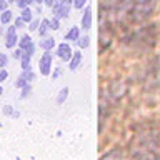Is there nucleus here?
Returning <instances> with one entry per match:
<instances>
[{
  "mask_svg": "<svg viewBox=\"0 0 160 160\" xmlns=\"http://www.w3.org/2000/svg\"><path fill=\"white\" fill-rule=\"evenodd\" d=\"M48 30H50V20H48V18H43L42 22H40V25H38V33H40V37H45Z\"/></svg>",
  "mask_w": 160,
  "mask_h": 160,
  "instance_id": "obj_14",
  "label": "nucleus"
},
{
  "mask_svg": "<svg viewBox=\"0 0 160 160\" xmlns=\"http://www.w3.org/2000/svg\"><path fill=\"white\" fill-rule=\"evenodd\" d=\"M20 77H22V78H25L27 82H32V80L35 78V73H33L30 68H27V70H23V72H22V75H20Z\"/></svg>",
  "mask_w": 160,
  "mask_h": 160,
  "instance_id": "obj_22",
  "label": "nucleus"
},
{
  "mask_svg": "<svg viewBox=\"0 0 160 160\" xmlns=\"http://www.w3.org/2000/svg\"><path fill=\"white\" fill-rule=\"evenodd\" d=\"M23 25H25V20H23L22 17L15 18V27H17V28H20V27H23Z\"/></svg>",
  "mask_w": 160,
  "mask_h": 160,
  "instance_id": "obj_31",
  "label": "nucleus"
},
{
  "mask_svg": "<svg viewBox=\"0 0 160 160\" xmlns=\"http://www.w3.org/2000/svg\"><path fill=\"white\" fill-rule=\"evenodd\" d=\"M18 42V37H17V27H8L7 30V42H5V47L7 48H13Z\"/></svg>",
  "mask_w": 160,
  "mask_h": 160,
  "instance_id": "obj_7",
  "label": "nucleus"
},
{
  "mask_svg": "<svg viewBox=\"0 0 160 160\" xmlns=\"http://www.w3.org/2000/svg\"><path fill=\"white\" fill-rule=\"evenodd\" d=\"M60 73H62V70H60V68L57 67V68H55V72L52 73V78H57V77H58V75H60Z\"/></svg>",
  "mask_w": 160,
  "mask_h": 160,
  "instance_id": "obj_34",
  "label": "nucleus"
},
{
  "mask_svg": "<svg viewBox=\"0 0 160 160\" xmlns=\"http://www.w3.org/2000/svg\"><path fill=\"white\" fill-rule=\"evenodd\" d=\"M7 55H5V53H0V68H3L5 67V65H7Z\"/></svg>",
  "mask_w": 160,
  "mask_h": 160,
  "instance_id": "obj_28",
  "label": "nucleus"
},
{
  "mask_svg": "<svg viewBox=\"0 0 160 160\" xmlns=\"http://www.w3.org/2000/svg\"><path fill=\"white\" fill-rule=\"evenodd\" d=\"M77 45H78V48H87L88 45H90V37H87V35H83V37H78Z\"/></svg>",
  "mask_w": 160,
  "mask_h": 160,
  "instance_id": "obj_18",
  "label": "nucleus"
},
{
  "mask_svg": "<svg viewBox=\"0 0 160 160\" xmlns=\"http://www.w3.org/2000/svg\"><path fill=\"white\" fill-rule=\"evenodd\" d=\"M155 3H157V0H133L127 20L132 23H140L143 20H147L150 13L153 12Z\"/></svg>",
  "mask_w": 160,
  "mask_h": 160,
  "instance_id": "obj_1",
  "label": "nucleus"
},
{
  "mask_svg": "<svg viewBox=\"0 0 160 160\" xmlns=\"http://www.w3.org/2000/svg\"><path fill=\"white\" fill-rule=\"evenodd\" d=\"M72 7H73V0H57L52 7V13H53V17H57L58 20L67 18Z\"/></svg>",
  "mask_w": 160,
  "mask_h": 160,
  "instance_id": "obj_2",
  "label": "nucleus"
},
{
  "mask_svg": "<svg viewBox=\"0 0 160 160\" xmlns=\"http://www.w3.org/2000/svg\"><path fill=\"white\" fill-rule=\"evenodd\" d=\"M123 93H125V85L120 83V82H113L112 87H110V95L118 100V98L123 97Z\"/></svg>",
  "mask_w": 160,
  "mask_h": 160,
  "instance_id": "obj_8",
  "label": "nucleus"
},
{
  "mask_svg": "<svg viewBox=\"0 0 160 160\" xmlns=\"http://www.w3.org/2000/svg\"><path fill=\"white\" fill-rule=\"evenodd\" d=\"M2 93H3V88H2V87H0V95H2Z\"/></svg>",
  "mask_w": 160,
  "mask_h": 160,
  "instance_id": "obj_38",
  "label": "nucleus"
},
{
  "mask_svg": "<svg viewBox=\"0 0 160 160\" xmlns=\"http://www.w3.org/2000/svg\"><path fill=\"white\" fill-rule=\"evenodd\" d=\"M80 63H82V53H80V50H78V52H75V53L72 55V58H70V67H68V68L73 72V70L78 68Z\"/></svg>",
  "mask_w": 160,
  "mask_h": 160,
  "instance_id": "obj_10",
  "label": "nucleus"
},
{
  "mask_svg": "<svg viewBox=\"0 0 160 160\" xmlns=\"http://www.w3.org/2000/svg\"><path fill=\"white\" fill-rule=\"evenodd\" d=\"M67 97H68V88L67 87H63L62 90H60V92H58V97H57V103H60V105H62L63 102H65V100H67Z\"/></svg>",
  "mask_w": 160,
  "mask_h": 160,
  "instance_id": "obj_17",
  "label": "nucleus"
},
{
  "mask_svg": "<svg viewBox=\"0 0 160 160\" xmlns=\"http://www.w3.org/2000/svg\"><path fill=\"white\" fill-rule=\"evenodd\" d=\"M55 2H57V0H43V3H45V5H48L50 8L53 7V3H55Z\"/></svg>",
  "mask_w": 160,
  "mask_h": 160,
  "instance_id": "obj_35",
  "label": "nucleus"
},
{
  "mask_svg": "<svg viewBox=\"0 0 160 160\" xmlns=\"http://www.w3.org/2000/svg\"><path fill=\"white\" fill-rule=\"evenodd\" d=\"M22 55H23V50H22V48H17V50H13V58L20 60V58H22Z\"/></svg>",
  "mask_w": 160,
  "mask_h": 160,
  "instance_id": "obj_29",
  "label": "nucleus"
},
{
  "mask_svg": "<svg viewBox=\"0 0 160 160\" xmlns=\"http://www.w3.org/2000/svg\"><path fill=\"white\" fill-rule=\"evenodd\" d=\"M38 25H40L38 20H32L30 25H28V30H30V32H35V30H38Z\"/></svg>",
  "mask_w": 160,
  "mask_h": 160,
  "instance_id": "obj_25",
  "label": "nucleus"
},
{
  "mask_svg": "<svg viewBox=\"0 0 160 160\" xmlns=\"http://www.w3.org/2000/svg\"><path fill=\"white\" fill-rule=\"evenodd\" d=\"M85 3H87V0H73V7L75 8H82V7H85Z\"/></svg>",
  "mask_w": 160,
  "mask_h": 160,
  "instance_id": "obj_26",
  "label": "nucleus"
},
{
  "mask_svg": "<svg viewBox=\"0 0 160 160\" xmlns=\"http://www.w3.org/2000/svg\"><path fill=\"white\" fill-rule=\"evenodd\" d=\"M30 58H32V55H28V53H25V52H23L22 58H20V62H22V70L30 68Z\"/></svg>",
  "mask_w": 160,
  "mask_h": 160,
  "instance_id": "obj_19",
  "label": "nucleus"
},
{
  "mask_svg": "<svg viewBox=\"0 0 160 160\" xmlns=\"http://www.w3.org/2000/svg\"><path fill=\"white\" fill-rule=\"evenodd\" d=\"M8 3H17V0H7Z\"/></svg>",
  "mask_w": 160,
  "mask_h": 160,
  "instance_id": "obj_37",
  "label": "nucleus"
},
{
  "mask_svg": "<svg viewBox=\"0 0 160 160\" xmlns=\"http://www.w3.org/2000/svg\"><path fill=\"white\" fill-rule=\"evenodd\" d=\"M7 5H8V2H7V0H0V12H3V10H7Z\"/></svg>",
  "mask_w": 160,
  "mask_h": 160,
  "instance_id": "obj_33",
  "label": "nucleus"
},
{
  "mask_svg": "<svg viewBox=\"0 0 160 160\" xmlns=\"http://www.w3.org/2000/svg\"><path fill=\"white\" fill-rule=\"evenodd\" d=\"M28 2H30V3H32V2H33V0H28Z\"/></svg>",
  "mask_w": 160,
  "mask_h": 160,
  "instance_id": "obj_40",
  "label": "nucleus"
},
{
  "mask_svg": "<svg viewBox=\"0 0 160 160\" xmlns=\"http://www.w3.org/2000/svg\"><path fill=\"white\" fill-rule=\"evenodd\" d=\"M78 37H80V30H78V27H72L67 32V35H65V40H70V42H77L78 40Z\"/></svg>",
  "mask_w": 160,
  "mask_h": 160,
  "instance_id": "obj_11",
  "label": "nucleus"
},
{
  "mask_svg": "<svg viewBox=\"0 0 160 160\" xmlns=\"http://www.w3.org/2000/svg\"><path fill=\"white\" fill-rule=\"evenodd\" d=\"M57 53H58V57L63 60V62H70V58H72V47L67 43V42H63V43H60L58 47H57Z\"/></svg>",
  "mask_w": 160,
  "mask_h": 160,
  "instance_id": "obj_6",
  "label": "nucleus"
},
{
  "mask_svg": "<svg viewBox=\"0 0 160 160\" xmlns=\"http://www.w3.org/2000/svg\"><path fill=\"white\" fill-rule=\"evenodd\" d=\"M17 5L20 8H25V7H28V5H30V2H28V0H17Z\"/></svg>",
  "mask_w": 160,
  "mask_h": 160,
  "instance_id": "obj_32",
  "label": "nucleus"
},
{
  "mask_svg": "<svg viewBox=\"0 0 160 160\" xmlns=\"http://www.w3.org/2000/svg\"><path fill=\"white\" fill-rule=\"evenodd\" d=\"M12 17H13V13L10 12L8 8L3 10V12H0V23H2V25H7L10 20H12Z\"/></svg>",
  "mask_w": 160,
  "mask_h": 160,
  "instance_id": "obj_15",
  "label": "nucleus"
},
{
  "mask_svg": "<svg viewBox=\"0 0 160 160\" xmlns=\"http://www.w3.org/2000/svg\"><path fill=\"white\" fill-rule=\"evenodd\" d=\"M40 48H43V50H52L55 47V40L52 37H45L43 40H40Z\"/></svg>",
  "mask_w": 160,
  "mask_h": 160,
  "instance_id": "obj_13",
  "label": "nucleus"
},
{
  "mask_svg": "<svg viewBox=\"0 0 160 160\" xmlns=\"http://www.w3.org/2000/svg\"><path fill=\"white\" fill-rule=\"evenodd\" d=\"M102 160H122V150L115 148V150H112V152H108L107 155H103Z\"/></svg>",
  "mask_w": 160,
  "mask_h": 160,
  "instance_id": "obj_12",
  "label": "nucleus"
},
{
  "mask_svg": "<svg viewBox=\"0 0 160 160\" xmlns=\"http://www.w3.org/2000/svg\"><path fill=\"white\" fill-rule=\"evenodd\" d=\"M90 27H92V8L87 7L83 12V17H82V28L88 30Z\"/></svg>",
  "mask_w": 160,
  "mask_h": 160,
  "instance_id": "obj_9",
  "label": "nucleus"
},
{
  "mask_svg": "<svg viewBox=\"0 0 160 160\" xmlns=\"http://www.w3.org/2000/svg\"><path fill=\"white\" fill-rule=\"evenodd\" d=\"M33 2H35V3H38V5H40V3H43V0H33Z\"/></svg>",
  "mask_w": 160,
  "mask_h": 160,
  "instance_id": "obj_36",
  "label": "nucleus"
},
{
  "mask_svg": "<svg viewBox=\"0 0 160 160\" xmlns=\"http://www.w3.org/2000/svg\"><path fill=\"white\" fill-rule=\"evenodd\" d=\"M27 83H30V82H27V80H25V78H22V77H20V78L17 80V82H15V87L22 88V87H25V85H27Z\"/></svg>",
  "mask_w": 160,
  "mask_h": 160,
  "instance_id": "obj_27",
  "label": "nucleus"
},
{
  "mask_svg": "<svg viewBox=\"0 0 160 160\" xmlns=\"http://www.w3.org/2000/svg\"><path fill=\"white\" fill-rule=\"evenodd\" d=\"M135 160H158V158H157V155H153L152 152H143L142 155H138Z\"/></svg>",
  "mask_w": 160,
  "mask_h": 160,
  "instance_id": "obj_20",
  "label": "nucleus"
},
{
  "mask_svg": "<svg viewBox=\"0 0 160 160\" xmlns=\"http://www.w3.org/2000/svg\"><path fill=\"white\" fill-rule=\"evenodd\" d=\"M3 113H5V115H8V117H15V118H17L18 115H20L17 110H13L12 107H10V105H5V107H3Z\"/></svg>",
  "mask_w": 160,
  "mask_h": 160,
  "instance_id": "obj_21",
  "label": "nucleus"
},
{
  "mask_svg": "<svg viewBox=\"0 0 160 160\" xmlns=\"http://www.w3.org/2000/svg\"><path fill=\"white\" fill-rule=\"evenodd\" d=\"M7 77H8L7 70H5V68H0V83H2L3 80H7Z\"/></svg>",
  "mask_w": 160,
  "mask_h": 160,
  "instance_id": "obj_30",
  "label": "nucleus"
},
{
  "mask_svg": "<svg viewBox=\"0 0 160 160\" xmlns=\"http://www.w3.org/2000/svg\"><path fill=\"white\" fill-rule=\"evenodd\" d=\"M2 32H3V30H2V28H0V35H2Z\"/></svg>",
  "mask_w": 160,
  "mask_h": 160,
  "instance_id": "obj_39",
  "label": "nucleus"
},
{
  "mask_svg": "<svg viewBox=\"0 0 160 160\" xmlns=\"http://www.w3.org/2000/svg\"><path fill=\"white\" fill-rule=\"evenodd\" d=\"M33 12L30 10L28 7H25V8H22V13H20V17H22L23 20H25V23H30L33 20V15H32Z\"/></svg>",
  "mask_w": 160,
  "mask_h": 160,
  "instance_id": "obj_16",
  "label": "nucleus"
},
{
  "mask_svg": "<svg viewBox=\"0 0 160 160\" xmlns=\"http://www.w3.org/2000/svg\"><path fill=\"white\" fill-rule=\"evenodd\" d=\"M112 38H113V33H112V28H110V25H108V23L105 25V23L102 22V23H100V32H98L100 52H103L105 48L110 47V43H112Z\"/></svg>",
  "mask_w": 160,
  "mask_h": 160,
  "instance_id": "obj_3",
  "label": "nucleus"
},
{
  "mask_svg": "<svg viewBox=\"0 0 160 160\" xmlns=\"http://www.w3.org/2000/svg\"><path fill=\"white\" fill-rule=\"evenodd\" d=\"M30 92H32V87H30V83H27L25 87H22V98H25L27 95H30Z\"/></svg>",
  "mask_w": 160,
  "mask_h": 160,
  "instance_id": "obj_24",
  "label": "nucleus"
},
{
  "mask_svg": "<svg viewBox=\"0 0 160 160\" xmlns=\"http://www.w3.org/2000/svg\"><path fill=\"white\" fill-rule=\"evenodd\" d=\"M60 28V23H58V18L53 17L52 20H50V30H58Z\"/></svg>",
  "mask_w": 160,
  "mask_h": 160,
  "instance_id": "obj_23",
  "label": "nucleus"
},
{
  "mask_svg": "<svg viewBox=\"0 0 160 160\" xmlns=\"http://www.w3.org/2000/svg\"><path fill=\"white\" fill-rule=\"evenodd\" d=\"M18 43H20V48H22L25 53L33 55V52H35V45H33V40H32V37H30V35H23V37L18 40Z\"/></svg>",
  "mask_w": 160,
  "mask_h": 160,
  "instance_id": "obj_5",
  "label": "nucleus"
},
{
  "mask_svg": "<svg viewBox=\"0 0 160 160\" xmlns=\"http://www.w3.org/2000/svg\"><path fill=\"white\" fill-rule=\"evenodd\" d=\"M50 67H52V55H50V50H45V53L40 57V62H38L40 73L48 75L50 73Z\"/></svg>",
  "mask_w": 160,
  "mask_h": 160,
  "instance_id": "obj_4",
  "label": "nucleus"
}]
</instances>
